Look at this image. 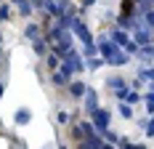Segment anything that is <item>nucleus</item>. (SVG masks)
I'll use <instances>...</instances> for the list:
<instances>
[{
	"instance_id": "obj_1",
	"label": "nucleus",
	"mask_w": 154,
	"mask_h": 149,
	"mask_svg": "<svg viewBox=\"0 0 154 149\" xmlns=\"http://www.w3.org/2000/svg\"><path fill=\"white\" fill-rule=\"evenodd\" d=\"M96 48H98V53H101V59H104V61H106L109 56H112V53H117V51H120V45L114 43L112 37H106V35H104V37H101V40L96 43Z\"/></svg>"
},
{
	"instance_id": "obj_2",
	"label": "nucleus",
	"mask_w": 154,
	"mask_h": 149,
	"mask_svg": "<svg viewBox=\"0 0 154 149\" xmlns=\"http://www.w3.org/2000/svg\"><path fill=\"white\" fill-rule=\"evenodd\" d=\"M91 117H93V128H96L98 133H104L109 128V117H112V115H109V109H96Z\"/></svg>"
},
{
	"instance_id": "obj_3",
	"label": "nucleus",
	"mask_w": 154,
	"mask_h": 149,
	"mask_svg": "<svg viewBox=\"0 0 154 149\" xmlns=\"http://www.w3.org/2000/svg\"><path fill=\"white\" fill-rule=\"evenodd\" d=\"M61 61L72 64V69H75V72H82V69H85V61L80 59V53H77L75 48H69V51H66V53L61 56Z\"/></svg>"
},
{
	"instance_id": "obj_4",
	"label": "nucleus",
	"mask_w": 154,
	"mask_h": 149,
	"mask_svg": "<svg viewBox=\"0 0 154 149\" xmlns=\"http://www.w3.org/2000/svg\"><path fill=\"white\" fill-rule=\"evenodd\" d=\"M72 32H75L77 37L82 40V45H93V37H91V32H88V27L80 21V19H75V24H72Z\"/></svg>"
},
{
	"instance_id": "obj_5",
	"label": "nucleus",
	"mask_w": 154,
	"mask_h": 149,
	"mask_svg": "<svg viewBox=\"0 0 154 149\" xmlns=\"http://www.w3.org/2000/svg\"><path fill=\"white\" fill-rule=\"evenodd\" d=\"M96 109H98V96H96L93 88H85V115L91 117Z\"/></svg>"
},
{
	"instance_id": "obj_6",
	"label": "nucleus",
	"mask_w": 154,
	"mask_h": 149,
	"mask_svg": "<svg viewBox=\"0 0 154 149\" xmlns=\"http://www.w3.org/2000/svg\"><path fill=\"white\" fill-rule=\"evenodd\" d=\"M82 147H85V149H106V141H104V136L91 133V136L82 138Z\"/></svg>"
},
{
	"instance_id": "obj_7",
	"label": "nucleus",
	"mask_w": 154,
	"mask_h": 149,
	"mask_svg": "<svg viewBox=\"0 0 154 149\" xmlns=\"http://www.w3.org/2000/svg\"><path fill=\"white\" fill-rule=\"evenodd\" d=\"M152 32H154V30H149V27H136V30H133V35H136V43H138V45H146L149 40H154Z\"/></svg>"
},
{
	"instance_id": "obj_8",
	"label": "nucleus",
	"mask_w": 154,
	"mask_h": 149,
	"mask_svg": "<svg viewBox=\"0 0 154 149\" xmlns=\"http://www.w3.org/2000/svg\"><path fill=\"white\" fill-rule=\"evenodd\" d=\"M128 59H130V56H128L122 48H120V51H117V53H112L104 64H109V67H122V64H128Z\"/></svg>"
},
{
	"instance_id": "obj_9",
	"label": "nucleus",
	"mask_w": 154,
	"mask_h": 149,
	"mask_svg": "<svg viewBox=\"0 0 154 149\" xmlns=\"http://www.w3.org/2000/svg\"><path fill=\"white\" fill-rule=\"evenodd\" d=\"M117 27L125 30V32H133V30H136V19H133L130 14H128V16H120V19H117Z\"/></svg>"
},
{
	"instance_id": "obj_10",
	"label": "nucleus",
	"mask_w": 154,
	"mask_h": 149,
	"mask_svg": "<svg viewBox=\"0 0 154 149\" xmlns=\"http://www.w3.org/2000/svg\"><path fill=\"white\" fill-rule=\"evenodd\" d=\"M85 88H88V85H85L82 80H77V83H69V93H72L75 99H82V96H85Z\"/></svg>"
},
{
	"instance_id": "obj_11",
	"label": "nucleus",
	"mask_w": 154,
	"mask_h": 149,
	"mask_svg": "<svg viewBox=\"0 0 154 149\" xmlns=\"http://www.w3.org/2000/svg\"><path fill=\"white\" fill-rule=\"evenodd\" d=\"M32 48H35V53H37V56H45V53H48V40L35 37V40H32Z\"/></svg>"
},
{
	"instance_id": "obj_12",
	"label": "nucleus",
	"mask_w": 154,
	"mask_h": 149,
	"mask_svg": "<svg viewBox=\"0 0 154 149\" xmlns=\"http://www.w3.org/2000/svg\"><path fill=\"white\" fill-rule=\"evenodd\" d=\"M112 40H114V43H117V45H120V48H122V45L128 43L130 37H128V32H125V30H120V27H117V30L112 32Z\"/></svg>"
},
{
	"instance_id": "obj_13",
	"label": "nucleus",
	"mask_w": 154,
	"mask_h": 149,
	"mask_svg": "<svg viewBox=\"0 0 154 149\" xmlns=\"http://www.w3.org/2000/svg\"><path fill=\"white\" fill-rule=\"evenodd\" d=\"M29 120H32V112H29V109H27V106L16 112V122H19V125H27Z\"/></svg>"
},
{
	"instance_id": "obj_14",
	"label": "nucleus",
	"mask_w": 154,
	"mask_h": 149,
	"mask_svg": "<svg viewBox=\"0 0 154 149\" xmlns=\"http://www.w3.org/2000/svg\"><path fill=\"white\" fill-rule=\"evenodd\" d=\"M122 85H128V80H125V77H109V80H106V88H112V90L122 88Z\"/></svg>"
},
{
	"instance_id": "obj_15",
	"label": "nucleus",
	"mask_w": 154,
	"mask_h": 149,
	"mask_svg": "<svg viewBox=\"0 0 154 149\" xmlns=\"http://www.w3.org/2000/svg\"><path fill=\"white\" fill-rule=\"evenodd\" d=\"M93 131H96V128H93L91 122H85V120H82V122L77 125V131H75V133H77V136H91Z\"/></svg>"
},
{
	"instance_id": "obj_16",
	"label": "nucleus",
	"mask_w": 154,
	"mask_h": 149,
	"mask_svg": "<svg viewBox=\"0 0 154 149\" xmlns=\"http://www.w3.org/2000/svg\"><path fill=\"white\" fill-rule=\"evenodd\" d=\"M120 115L125 120H133V104H128V101H120Z\"/></svg>"
},
{
	"instance_id": "obj_17",
	"label": "nucleus",
	"mask_w": 154,
	"mask_h": 149,
	"mask_svg": "<svg viewBox=\"0 0 154 149\" xmlns=\"http://www.w3.org/2000/svg\"><path fill=\"white\" fill-rule=\"evenodd\" d=\"M24 37H27V40H35V37H40V27H37V24H29V27L24 30Z\"/></svg>"
},
{
	"instance_id": "obj_18",
	"label": "nucleus",
	"mask_w": 154,
	"mask_h": 149,
	"mask_svg": "<svg viewBox=\"0 0 154 149\" xmlns=\"http://www.w3.org/2000/svg\"><path fill=\"white\" fill-rule=\"evenodd\" d=\"M141 99H143L141 93H136V90H130V88H128V93H125V99H122V101H128V104H138Z\"/></svg>"
},
{
	"instance_id": "obj_19",
	"label": "nucleus",
	"mask_w": 154,
	"mask_h": 149,
	"mask_svg": "<svg viewBox=\"0 0 154 149\" xmlns=\"http://www.w3.org/2000/svg\"><path fill=\"white\" fill-rule=\"evenodd\" d=\"M59 61H61L59 53H45V64L51 67V69H56V67H59Z\"/></svg>"
},
{
	"instance_id": "obj_20",
	"label": "nucleus",
	"mask_w": 154,
	"mask_h": 149,
	"mask_svg": "<svg viewBox=\"0 0 154 149\" xmlns=\"http://www.w3.org/2000/svg\"><path fill=\"white\" fill-rule=\"evenodd\" d=\"M138 77H141V80H146V83H152V80H154V67H149V69H141Z\"/></svg>"
},
{
	"instance_id": "obj_21",
	"label": "nucleus",
	"mask_w": 154,
	"mask_h": 149,
	"mask_svg": "<svg viewBox=\"0 0 154 149\" xmlns=\"http://www.w3.org/2000/svg\"><path fill=\"white\" fill-rule=\"evenodd\" d=\"M143 131H146V136H149V138L154 136V115L149 117V122H143Z\"/></svg>"
},
{
	"instance_id": "obj_22",
	"label": "nucleus",
	"mask_w": 154,
	"mask_h": 149,
	"mask_svg": "<svg viewBox=\"0 0 154 149\" xmlns=\"http://www.w3.org/2000/svg\"><path fill=\"white\" fill-rule=\"evenodd\" d=\"M8 16H11V5H5V3H3V5H0V21H5Z\"/></svg>"
},
{
	"instance_id": "obj_23",
	"label": "nucleus",
	"mask_w": 154,
	"mask_h": 149,
	"mask_svg": "<svg viewBox=\"0 0 154 149\" xmlns=\"http://www.w3.org/2000/svg\"><path fill=\"white\" fill-rule=\"evenodd\" d=\"M56 122H59V125H66V122H69V112H59V115H56Z\"/></svg>"
},
{
	"instance_id": "obj_24",
	"label": "nucleus",
	"mask_w": 154,
	"mask_h": 149,
	"mask_svg": "<svg viewBox=\"0 0 154 149\" xmlns=\"http://www.w3.org/2000/svg\"><path fill=\"white\" fill-rule=\"evenodd\" d=\"M101 64H104V59H93V56H88V67H91V69H98Z\"/></svg>"
},
{
	"instance_id": "obj_25",
	"label": "nucleus",
	"mask_w": 154,
	"mask_h": 149,
	"mask_svg": "<svg viewBox=\"0 0 154 149\" xmlns=\"http://www.w3.org/2000/svg\"><path fill=\"white\" fill-rule=\"evenodd\" d=\"M101 136H104V138H106L109 144H117V133H112V131H109V128H106V131H104V133H101Z\"/></svg>"
},
{
	"instance_id": "obj_26",
	"label": "nucleus",
	"mask_w": 154,
	"mask_h": 149,
	"mask_svg": "<svg viewBox=\"0 0 154 149\" xmlns=\"http://www.w3.org/2000/svg\"><path fill=\"white\" fill-rule=\"evenodd\" d=\"M138 8L149 11V8H154V0H138Z\"/></svg>"
},
{
	"instance_id": "obj_27",
	"label": "nucleus",
	"mask_w": 154,
	"mask_h": 149,
	"mask_svg": "<svg viewBox=\"0 0 154 149\" xmlns=\"http://www.w3.org/2000/svg\"><path fill=\"white\" fill-rule=\"evenodd\" d=\"M143 101H146V104H154V88H149V90H146V96H143Z\"/></svg>"
},
{
	"instance_id": "obj_28",
	"label": "nucleus",
	"mask_w": 154,
	"mask_h": 149,
	"mask_svg": "<svg viewBox=\"0 0 154 149\" xmlns=\"http://www.w3.org/2000/svg\"><path fill=\"white\" fill-rule=\"evenodd\" d=\"M93 3H96V0H82V8H91Z\"/></svg>"
},
{
	"instance_id": "obj_29",
	"label": "nucleus",
	"mask_w": 154,
	"mask_h": 149,
	"mask_svg": "<svg viewBox=\"0 0 154 149\" xmlns=\"http://www.w3.org/2000/svg\"><path fill=\"white\" fill-rule=\"evenodd\" d=\"M3 90H5V85H3V83H0V99H3Z\"/></svg>"
},
{
	"instance_id": "obj_30",
	"label": "nucleus",
	"mask_w": 154,
	"mask_h": 149,
	"mask_svg": "<svg viewBox=\"0 0 154 149\" xmlns=\"http://www.w3.org/2000/svg\"><path fill=\"white\" fill-rule=\"evenodd\" d=\"M0 43H3V37H0Z\"/></svg>"
}]
</instances>
